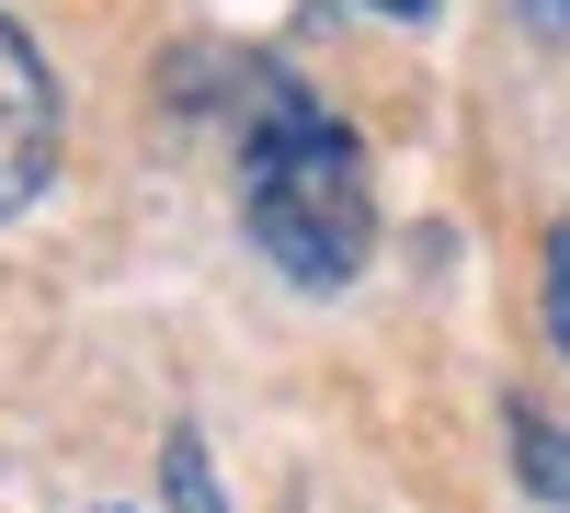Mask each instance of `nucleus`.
I'll return each mask as SVG.
<instances>
[{
	"mask_svg": "<svg viewBox=\"0 0 570 513\" xmlns=\"http://www.w3.org/2000/svg\"><path fill=\"white\" fill-rule=\"evenodd\" d=\"M365 12H389V23H422V12H434V0H365Z\"/></svg>",
	"mask_w": 570,
	"mask_h": 513,
	"instance_id": "0eeeda50",
	"label": "nucleus"
},
{
	"mask_svg": "<svg viewBox=\"0 0 570 513\" xmlns=\"http://www.w3.org/2000/svg\"><path fill=\"white\" fill-rule=\"evenodd\" d=\"M513 23L525 34H570V0H513Z\"/></svg>",
	"mask_w": 570,
	"mask_h": 513,
	"instance_id": "423d86ee",
	"label": "nucleus"
},
{
	"mask_svg": "<svg viewBox=\"0 0 570 513\" xmlns=\"http://www.w3.org/2000/svg\"><path fill=\"white\" fill-rule=\"evenodd\" d=\"M240 228L285 286H354L376 251V182H365V137L320 103L308 80L252 69V126H240Z\"/></svg>",
	"mask_w": 570,
	"mask_h": 513,
	"instance_id": "f257e3e1",
	"label": "nucleus"
},
{
	"mask_svg": "<svg viewBox=\"0 0 570 513\" xmlns=\"http://www.w3.org/2000/svg\"><path fill=\"white\" fill-rule=\"evenodd\" d=\"M513 480L537 502H570V423H548L537 399H513Z\"/></svg>",
	"mask_w": 570,
	"mask_h": 513,
	"instance_id": "7ed1b4c3",
	"label": "nucleus"
},
{
	"mask_svg": "<svg viewBox=\"0 0 570 513\" xmlns=\"http://www.w3.org/2000/svg\"><path fill=\"white\" fill-rule=\"evenodd\" d=\"M160 491H171V513H228V491H217V468H206V445H195V434H171V445H160Z\"/></svg>",
	"mask_w": 570,
	"mask_h": 513,
	"instance_id": "20e7f679",
	"label": "nucleus"
},
{
	"mask_svg": "<svg viewBox=\"0 0 570 513\" xmlns=\"http://www.w3.org/2000/svg\"><path fill=\"white\" fill-rule=\"evenodd\" d=\"M58 182V80H46L35 34L0 12V217H23Z\"/></svg>",
	"mask_w": 570,
	"mask_h": 513,
	"instance_id": "f03ea898",
	"label": "nucleus"
},
{
	"mask_svg": "<svg viewBox=\"0 0 570 513\" xmlns=\"http://www.w3.org/2000/svg\"><path fill=\"white\" fill-rule=\"evenodd\" d=\"M548 343H559V365H570V217L548 228Z\"/></svg>",
	"mask_w": 570,
	"mask_h": 513,
	"instance_id": "39448f33",
	"label": "nucleus"
}]
</instances>
